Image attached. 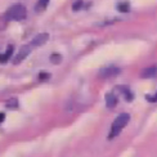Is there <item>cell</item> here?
<instances>
[{"label":"cell","mask_w":157,"mask_h":157,"mask_svg":"<svg viewBox=\"0 0 157 157\" xmlns=\"http://www.w3.org/2000/svg\"><path fill=\"white\" fill-rule=\"evenodd\" d=\"M129 120H130L129 113H121V115L117 116L116 119H115V121H113V124H112V128H111V132H109L108 138L112 139V138H115V136L119 135L121 133V130L128 125Z\"/></svg>","instance_id":"cell-1"},{"label":"cell","mask_w":157,"mask_h":157,"mask_svg":"<svg viewBox=\"0 0 157 157\" xmlns=\"http://www.w3.org/2000/svg\"><path fill=\"white\" fill-rule=\"evenodd\" d=\"M26 16H27V12L22 4H16L10 6L5 14V17L8 19H12V21H22L26 18Z\"/></svg>","instance_id":"cell-2"},{"label":"cell","mask_w":157,"mask_h":157,"mask_svg":"<svg viewBox=\"0 0 157 157\" xmlns=\"http://www.w3.org/2000/svg\"><path fill=\"white\" fill-rule=\"evenodd\" d=\"M30 53H31V47H29V45H25V47H22L21 49L18 50V54L16 56V58H14V61H13V63H14V64L21 63L26 57H29Z\"/></svg>","instance_id":"cell-3"},{"label":"cell","mask_w":157,"mask_h":157,"mask_svg":"<svg viewBox=\"0 0 157 157\" xmlns=\"http://www.w3.org/2000/svg\"><path fill=\"white\" fill-rule=\"evenodd\" d=\"M120 74V68H117V67H113V66H111V67H106V68H102L99 71V76L103 77V78H108V77H113L116 75H119Z\"/></svg>","instance_id":"cell-4"},{"label":"cell","mask_w":157,"mask_h":157,"mask_svg":"<svg viewBox=\"0 0 157 157\" xmlns=\"http://www.w3.org/2000/svg\"><path fill=\"white\" fill-rule=\"evenodd\" d=\"M48 40H49V34L43 32V34H39V35H36L34 39H32L31 45L32 47H41V45H44Z\"/></svg>","instance_id":"cell-5"},{"label":"cell","mask_w":157,"mask_h":157,"mask_svg":"<svg viewBox=\"0 0 157 157\" xmlns=\"http://www.w3.org/2000/svg\"><path fill=\"white\" fill-rule=\"evenodd\" d=\"M117 104V97L115 93H107L106 94V106L108 108H113Z\"/></svg>","instance_id":"cell-6"},{"label":"cell","mask_w":157,"mask_h":157,"mask_svg":"<svg viewBox=\"0 0 157 157\" xmlns=\"http://www.w3.org/2000/svg\"><path fill=\"white\" fill-rule=\"evenodd\" d=\"M140 76L144 78H151V77H157V67H149L143 70L140 72Z\"/></svg>","instance_id":"cell-7"},{"label":"cell","mask_w":157,"mask_h":157,"mask_svg":"<svg viewBox=\"0 0 157 157\" xmlns=\"http://www.w3.org/2000/svg\"><path fill=\"white\" fill-rule=\"evenodd\" d=\"M12 54H13V47H12V45H9V47L6 48L5 53L0 54V63H5V62H8V59L12 57Z\"/></svg>","instance_id":"cell-8"},{"label":"cell","mask_w":157,"mask_h":157,"mask_svg":"<svg viewBox=\"0 0 157 157\" xmlns=\"http://www.w3.org/2000/svg\"><path fill=\"white\" fill-rule=\"evenodd\" d=\"M49 2H50V0H37V3L35 5V10L36 12H43L48 6Z\"/></svg>","instance_id":"cell-9"},{"label":"cell","mask_w":157,"mask_h":157,"mask_svg":"<svg viewBox=\"0 0 157 157\" xmlns=\"http://www.w3.org/2000/svg\"><path fill=\"white\" fill-rule=\"evenodd\" d=\"M119 89L121 90V93H122V95H124V97H125V99H126V101H129V102H130V101H132L133 98H134L133 93L129 90V88H126V86H121V88H119Z\"/></svg>","instance_id":"cell-10"},{"label":"cell","mask_w":157,"mask_h":157,"mask_svg":"<svg viewBox=\"0 0 157 157\" xmlns=\"http://www.w3.org/2000/svg\"><path fill=\"white\" fill-rule=\"evenodd\" d=\"M5 106L8 108H10V109H16V108H18V99H16V98H12V99L6 101Z\"/></svg>","instance_id":"cell-11"},{"label":"cell","mask_w":157,"mask_h":157,"mask_svg":"<svg viewBox=\"0 0 157 157\" xmlns=\"http://www.w3.org/2000/svg\"><path fill=\"white\" fill-rule=\"evenodd\" d=\"M117 9H119L120 12H124V13L129 12V3H126V2L119 3V4H117Z\"/></svg>","instance_id":"cell-12"},{"label":"cell","mask_w":157,"mask_h":157,"mask_svg":"<svg viewBox=\"0 0 157 157\" xmlns=\"http://www.w3.org/2000/svg\"><path fill=\"white\" fill-rule=\"evenodd\" d=\"M50 61H52V63H54V64L61 63V61H62V56H61V54H58V53H53V54L50 56Z\"/></svg>","instance_id":"cell-13"},{"label":"cell","mask_w":157,"mask_h":157,"mask_svg":"<svg viewBox=\"0 0 157 157\" xmlns=\"http://www.w3.org/2000/svg\"><path fill=\"white\" fill-rule=\"evenodd\" d=\"M82 6V0H76V2L74 3V5H72V9L76 12V10H78Z\"/></svg>","instance_id":"cell-14"},{"label":"cell","mask_w":157,"mask_h":157,"mask_svg":"<svg viewBox=\"0 0 157 157\" xmlns=\"http://www.w3.org/2000/svg\"><path fill=\"white\" fill-rule=\"evenodd\" d=\"M146 98H147V101H148V102H152V103H156V102H157V93H156L155 95H147Z\"/></svg>","instance_id":"cell-15"},{"label":"cell","mask_w":157,"mask_h":157,"mask_svg":"<svg viewBox=\"0 0 157 157\" xmlns=\"http://www.w3.org/2000/svg\"><path fill=\"white\" fill-rule=\"evenodd\" d=\"M49 77H50V75L47 74V72H41L40 75H39V78H40V80H45V78H49Z\"/></svg>","instance_id":"cell-16"},{"label":"cell","mask_w":157,"mask_h":157,"mask_svg":"<svg viewBox=\"0 0 157 157\" xmlns=\"http://www.w3.org/2000/svg\"><path fill=\"white\" fill-rule=\"evenodd\" d=\"M4 119H5V115H4L3 112H0V124H2V122L4 121Z\"/></svg>","instance_id":"cell-17"}]
</instances>
